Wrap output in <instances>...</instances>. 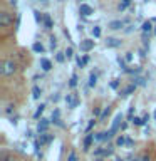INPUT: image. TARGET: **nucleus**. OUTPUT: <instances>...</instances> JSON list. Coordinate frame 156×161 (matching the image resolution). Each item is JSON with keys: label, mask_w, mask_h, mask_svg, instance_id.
I'll return each instance as SVG.
<instances>
[{"label": "nucleus", "mask_w": 156, "mask_h": 161, "mask_svg": "<svg viewBox=\"0 0 156 161\" xmlns=\"http://www.w3.org/2000/svg\"><path fill=\"white\" fill-rule=\"evenodd\" d=\"M121 121H123V113H118V114L114 116V119H113V126H111V129H109L113 134H116V133H118V131L121 129V126H123V124H121Z\"/></svg>", "instance_id": "3"}, {"label": "nucleus", "mask_w": 156, "mask_h": 161, "mask_svg": "<svg viewBox=\"0 0 156 161\" xmlns=\"http://www.w3.org/2000/svg\"><path fill=\"white\" fill-rule=\"evenodd\" d=\"M134 91H136V84H129V86H126L124 89L119 91V96H123V97H128V96L134 94Z\"/></svg>", "instance_id": "9"}, {"label": "nucleus", "mask_w": 156, "mask_h": 161, "mask_svg": "<svg viewBox=\"0 0 156 161\" xmlns=\"http://www.w3.org/2000/svg\"><path fill=\"white\" fill-rule=\"evenodd\" d=\"M64 54H65V57H67V59H72V55H74V50H72V47H67Z\"/></svg>", "instance_id": "33"}, {"label": "nucleus", "mask_w": 156, "mask_h": 161, "mask_svg": "<svg viewBox=\"0 0 156 161\" xmlns=\"http://www.w3.org/2000/svg\"><path fill=\"white\" fill-rule=\"evenodd\" d=\"M119 45H121V40L116 37H108V40H106V47H119Z\"/></svg>", "instance_id": "14"}, {"label": "nucleus", "mask_w": 156, "mask_h": 161, "mask_svg": "<svg viewBox=\"0 0 156 161\" xmlns=\"http://www.w3.org/2000/svg\"><path fill=\"white\" fill-rule=\"evenodd\" d=\"M119 84H121L119 80H118V79H114L113 82H111V87H113V89H118V87H119Z\"/></svg>", "instance_id": "42"}, {"label": "nucleus", "mask_w": 156, "mask_h": 161, "mask_svg": "<svg viewBox=\"0 0 156 161\" xmlns=\"http://www.w3.org/2000/svg\"><path fill=\"white\" fill-rule=\"evenodd\" d=\"M94 126H96V121H94V119H91L89 123H87V126H86V134H89V133H91V129H92Z\"/></svg>", "instance_id": "30"}, {"label": "nucleus", "mask_w": 156, "mask_h": 161, "mask_svg": "<svg viewBox=\"0 0 156 161\" xmlns=\"http://www.w3.org/2000/svg\"><path fill=\"white\" fill-rule=\"evenodd\" d=\"M154 34H156V27H154Z\"/></svg>", "instance_id": "52"}, {"label": "nucleus", "mask_w": 156, "mask_h": 161, "mask_svg": "<svg viewBox=\"0 0 156 161\" xmlns=\"http://www.w3.org/2000/svg\"><path fill=\"white\" fill-rule=\"evenodd\" d=\"M17 119H19V116H12V118H10V123L15 126V124H17Z\"/></svg>", "instance_id": "45"}, {"label": "nucleus", "mask_w": 156, "mask_h": 161, "mask_svg": "<svg viewBox=\"0 0 156 161\" xmlns=\"http://www.w3.org/2000/svg\"><path fill=\"white\" fill-rule=\"evenodd\" d=\"M134 84H136V86H138V84H139V86H144V84H146V79H143V77H134Z\"/></svg>", "instance_id": "35"}, {"label": "nucleus", "mask_w": 156, "mask_h": 161, "mask_svg": "<svg viewBox=\"0 0 156 161\" xmlns=\"http://www.w3.org/2000/svg\"><path fill=\"white\" fill-rule=\"evenodd\" d=\"M0 161H15V159H14L12 154L7 153V151H2V153H0Z\"/></svg>", "instance_id": "19"}, {"label": "nucleus", "mask_w": 156, "mask_h": 161, "mask_svg": "<svg viewBox=\"0 0 156 161\" xmlns=\"http://www.w3.org/2000/svg\"><path fill=\"white\" fill-rule=\"evenodd\" d=\"M154 118H156V111H154Z\"/></svg>", "instance_id": "51"}, {"label": "nucleus", "mask_w": 156, "mask_h": 161, "mask_svg": "<svg viewBox=\"0 0 156 161\" xmlns=\"http://www.w3.org/2000/svg\"><path fill=\"white\" fill-rule=\"evenodd\" d=\"M113 133L111 131H103V133H94V139L96 141H109L113 139Z\"/></svg>", "instance_id": "7"}, {"label": "nucleus", "mask_w": 156, "mask_h": 161, "mask_svg": "<svg viewBox=\"0 0 156 161\" xmlns=\"http://www.w3.org/2000/svg\"><path fill=\"white\" fill-rule=\"evenodd\" d=\"M126 141H128V138L126 136H118V139H116V146H126Z\"/></svg>", "instance_id": "25"}, {"label": "nucleus", "mask_w": 156, "mask_h": 161, "mask_svg": "<svg viewBox=\"0 0 156 161\" xmlns=\"http://www.w3.org/2000/svg\"><path fill=\"white\" fill-rule=\"evenodd\" d=\"M111 114V106H108V108H104V111H103V114H101V121H104L106 118H108V116Z\"/></svg>", "instance_id": "26"}, {"label": "nucleus", "mask_w": 156, "mask_h": 161, "mask_svg": "<svg viewBox=\"0 0 156 161\" xmlns=\"http://www.w3.org/2000/svg\"><path fill=\"white\" fill-rule=\"evenodd\" d=\"M65 103H67V106L70 109H75L79 106V97L75 94H67L65 96Z\"/></svg>", "instance_id": "6"}, {"label": "nucleus", "mask_w": 156, "mask_h": 161, "mask_svg": "<svg viewBox=\"0 0 156 161\" xmlns=\"http://www.w3.org/2000/svg\"><path fill=\"white\" fill-rule=\"evenodd\" d=\"M40 67H42V69L45 70V72H47V70H50V69H52V62H50L49 59L42 57V59H40Z\"/></svg>", "instance_id": "16"}, {"label": "nucleus", "mask_w": 156, "mask_h": 161, "mask_svg": "<svg viewBox=\"0 0 156 161\" xmlns=\"http://www.w3.org/2000/svg\"><path fill=\"white\" fill-rule=\"evenodd\" d=\"M133 146H134V141L131 138H128V141H126V148H133Z\"/></svg>", "instance_id": "44"}, {"label": "nucleus", "mask_w": 156, "mask_h": 161, "mask_svg": "<svg viewBox=\"0 0 156 161\" xmlns=\"http://www.w3.org/2000/svg\"><path fill=\"white\" fill-rule=\"evenodd\" d=\"M44 109H45V104H40L39 108H37V111L34 113V119H39L40 116H42V113H44Z\"/></svg>", "instance_id": "21"}, {"label": "nucleus", "mask_w": 156, "mask_h": 161, "mask_svg": "<svg viewBox=\"0 0 156 161\" xmlns=\"http://www.w3.org/2000/svg\"><path fill=\"white\" fill-rule=\"evenodd\" d=\"M87 62H89V57H87V55H84V57L81 59V65H79V67H84V65L87 64Z\"/></svg>", "instance_id": "40"}, {"label": "nucleus", "mask_w": 156, "mask_h": 161, "mask_svg": "<svg viewBox=\"0 0 156 161\" xmlns=\"http://www.w3.org/2000/svg\"><path fill=\"white\" fill-rule=\"evenodd\" d=\"M12 24H14V17L7 12V10H2V12H0V25H2V27H10Z\"/></svg>", "instance_id": "2"}, {"label": "nucleus", "mask_w": 156, "mask_h": 161, "mask_svg": "<svg viewBox=\"0 0 156 161\" xmlns=\"http://www.w3.org/2000/svg\"><path fill=\"white\" fill-rule=\"evenodd\" d=\"M124 24H126V20H113V22H109L108 27L111 30H119V29L124 27Z\"/></svg>", "instance_id": "13"}, {"label": "nucleus", "mask_w": 156, "mask_h": 161, "mask_svg": "<svg viewBox=\"0 0 156 161\" xmlns=\"http://www.w3.org/2000/svg\"><path fill=\"white\" fill-rule=\"evenodd\" d=\"M50 123H52V121H49V119H45V118H40V121L37 123V133H39V134L47 133V129H49Z\"/></svg>", "instance_id": "5"}, {"label": "nucleus", "mask_w": 156, "mask_h": 161, "mask_svg": "<svg viewBox=\"0 0 156 161\" xmlns=\"http://www.w3.org/2000/svg\"><path fill=\"white\" fill-rule=\"evenodd\" d=\"M17 62H15L14 59H5L2 60V64H0V74L3 75V77H10V75H14L17 72Z\"/></svg>", "instance_id": "1"}, {"label": "nucleus", "mask_w": 156, "mask_h": 161, "mask_svg": "<svg viewBox=\"0 0 156 161\" xmlns=\"http://www.w3.org/2000/svg\"><path fill=\"white\" fill-rule=\"evenodd\" d=\"M92 114L96 116V118H101V114H103V111H101V108H94V109H92Z\"/></svg>", "instance_id": "38"}, {"label": "nucleus", "mask_w": 156, "mask_h": 161, "mask_svg": "<svg viewBox=\"0 0 156 161\" xmlns=\"http://www.w3.org/2000/svg\"><path fill=\"white\" fill-rule=\"evenodd\" d=\"M114 153V148L111 144H108L106 148H98L94 151V156H104V158H108V156H113Z\"/></svg>", "instance_id": "4"}, {"label": "nucleus", "mask_w": 156, "mask_h": 161, "mask_svg": "<svg viewBox=\"0 0 156 161\" xmlns=\"http://www.w3.org/2000/svg\"><path fill=\"white\" fill-rule=\"evenodd\" d=\"M143 121H144V123H148V121H149V114H148V113L143 116Z\"/></svg>", "instance_id": "47"}, {"label": "nucleus", "mask_w": 156, "mask_h": 161, "mask_svg": "<svg viewBox=\"0 0 156 161\" xmlns=\"http://www.w3.org/2000/svg\"><path fill=\"white\" fill-rule=\"evenodd\" d=\"M141 161H151V154H148V153H144L143 156H141Z\"/></svg>", "instance_id": "43"}, {"label": "nucleus", "mask_w": 156, "mask_h": 161, "mask_svg": "<svg viewBox=\"0 0 156 161\" xmlns=\"http://www.w3.org/2000/svg\"><path fill=\"white\" fill-rule=\"evenodd\" d=\"M92 49H94V40H91V39L81 40V50H82V52H89V50H92Z\"/></svg>", "instance_id": "8"}, {"label": "nucleus", "mask_w": 156, "mask_h": 161, "mask_svg": "<svg viewBox=\"0 0 156 161\" xmlns=\"http://www.w3.org/2000/svg\"><path fill=\"white\" fill-rule=\"evenodd\" d=\"M32 50H34V52H37V54H42L45 49H44V45L40 44V42H35V44L32 45Z\"/></svg>", "instance_id": "20"}, {"label": "nucleus", "mask_w": 156, "mask_h": 161, "mask_svg": "<svg viewBox=\"0 0 156 161\" xmlns=\"http://www.w3.org/2000/svg\"><path fill=\"white\" fill-rule=\"evenodd\" d=\"M52 139H54V134L44 133V134H40V138H39V143H40V146H44V144H49V143H52Z\"/></svg>", "instance_id": "12"}, {"label": "nucleus", "mask_w": 156, "mask_h": 161, "mask_svg": "<svg viewBox=\"0 0 156 161\" xmlns=\"http://www.w3.org/2000/svg\"><path fill=\"white\" fill-rule=\"evenodd\" d=\"M92 35H94L96 39H98V37H101V27H98V25H96V27L92 29Z\"/></svg>", "instance_id": "34"}, {"label": "nucleus", "mask_w": 156, "mask_h": 161, "mask_svg": "<svg viewBox=\"0 0 156 161\" xmlns=\"http://www.w3.org/2000/svg\"><path fill=\"white\" fill-rule=\"evenodd\" d=\"M124 60H126V62H131V60H133V52H128V54H126V55H124Z\"/></svg>", "instance_id": "41"}, {"label": "nucleus", "mask_w": 156, "mask_h": 161, "mask_svg": "<svg viewBox=\"0 0 156 161\" xmlns=\"http://www.w3.org/2000/svg\"><path fill=\"white\" fill-rule=\"evenodd\" d=\"M15 113V106L14 104H8L7 108H5V116H8V118H12V114Z\"/></svg>", "instance_id": "24"}, {"label": "nucleus", "mask_w": 156, "mask_h": 161, "mask_svg": "<svg viewBox=\"0 0 156 161\" xmlns=\"http://www.w3.org/2000/svg\"><path fill=\"white\" fill-rule=\"evenodd\" d=\"M131 123H133L134 126H144V124H146L144 121H143V118H136V116L133 118V121H131Z\"/></svg>", "instance_id": "27"}, {"label": "nucleus", "mask_w": 156, "mask_h": 161, "mask_svg": "<svg viewBox=\"0 0 156 161\" xmlns=\"http://www.w3.org/2000/svg\"><path fill=\"white\" fill-rule=\"evenodd\" d=\"M60 2H65V0H60Z\"/></svg>", "instance_id": "53"}, {"label": "nucleus", "mask_w": 156, "mask_h": 161, "mask_svg": "<svg viewBox=\"0 0 156 161\" xmlns=\"http://www.w3.org/2000/svg\"><path fill=\"white\" fill-rule=\"evenodd\" d=\"M116 161H124V159H121V158H118V159H116Z\"/></svg>", "instance_id": "49"}, {"label": "nucleus", "mask_w": 156, "mask_h": 161, "mask_svg": "<svg viewBox=\"0 0 156 161\" xmlns=\"http://www.w3.org/2000/svg\"><path fill=\"white\" fill-rule=\"evenodd\" d=\"M98 84V74H91L89 75V87H94V86Z\"/></svg>", "instance_id": "23"}, {"label": "nucleus", "mask_w": 156, "mask_h": 161, "mask_svg": "<svg viewBox=\"0 0 156 161\" xmlns=\"http://www.w3.org/2000/svg\"><path fill=\"white\" fill-rule=\"evenodd\" d=\"M133 114H134V106H131L129 111H128V119L129 121H133Z\"/></svg>", "instance_id": "39"}, {"label": "nucleus", "mask_w": 156, "mask_h": 161, "mask_svg": "<svg viewBox=\"0 0 156 161\" xmlns=\"http://www.w3.org/2000/svg\"><path fill=\"white\" fill-rule=\"evenodd\" d=\"M55 60H57V62H64V60H65V54H64V52H57V55H55Z\"/></svg>", "instance_id": "32"}, {"label": "nucleus", "mask_w": 156, "mask_h": 161, "mask_svg": "<svg viewBox=\"0 0 156 161\" xmlns=\"http://www.w3.org/2000/svg\"><path fill=\"white\" fill-rule=\"evenodd\" d=\"M94 161H104V159H101V158H98V159H94Z\"/></svg>", "instance_id": "48"}, {"label": "nucleus", "mask_w": 156, "mask_h": 161, "mask_svg": "<svg viewBox=\"0 0 156 161\" xmlns=\"http://www.w3.org/2000/svg\"><path fill=\"white\" fill-rule=\"evenodd\" d=\"M94 134L92 133H89V134H86V138H84V143H82V148H84V151H89L91 149V144L94 143Z\"/></svg>", "instance_id": "10"}, {"label": "nucleus", "mask_w": 156, "mask_h": 161, "mask_svg": "<svg viewBox=\"0 0 156 161\" xmlns=\"http://www.w3.org/2000/svg\"><path fill=\"white\" fill-rule=\"evenodd\" d=\"M55 47H57V39H55L54 35H52V37H50V49L54 50Z\"/></svg>", "instance_id": "37"}, {"label": "nucleus", "mask_w": 156, "mask_h": 161, "mask_svg": "<svg viewBox=\"0 0 156 161\" xmlns=\"http://www.w3.org/2000/svg\"><path fill=\"white\" fill-rule=\"evenodd\" d=\"M79 14H81V15H84V17H89L91 14H94V10H92V7H91V5H87V3H81Z\"/></svg>", "instance_id": "11"}, {"label": "nucleus", "mask_w": 156, "mask_h": 161, "mask_svg": "<svg viewBox=\"0 0 156 161\" xmlns=\"http://www.w3.org/2000/svg\"><path fill=\"white\" fill-rule=\"evenodd\" d=\"M141 30H143V34H149L151 30H153V24H151L149 20H148V22H144L143 25H141Z\"/></svg>", "instance_id": "17"}, {"label": "nucleus", "mask_w": 156, "mask_h": 161, "mask_svg": "<svg viewBox=\"0 0 156 161\" xmlns=\"http://www.w3.org/2000/svg\"><path fill=\"white\" fill-rule=\"evenodd\" d=\"M59 119H60V111H59V109H55L54 113H52V123H57Z\"/></svg>", "instance_id": "31"}, {"label": "nucleus", "mask_w": 156, "mask_h": 161, "mask_svg": "<svg viewBox=\"0 0 156 161\" xmlns=\"http://www.w3.org/2000/svg\"><path fill=\"white\" fill-rule=\"evenodd\" d=\"M42 24H44V27L47 29V30H50V29L54 27V22H52V19H50L49 14H44V22Z\"/></svg>", "instance_id": "15"}, {"label": "nucleus", "mask_w": 156, "mask_h": 161, "mask_svg": "<svg viewBox=\"0 0 156 161\" xmlns=\"http://www.w3.org/2000/svg\"><path fill=\"white\" fill-rule=\"evenodd\" d=\"M128 161H141V158H138V156H129Z\"/></svg>", "instance_id": "46"}, {"label": "nucleus", "mask_w": 156, "mask_h": 161, "mask_svg": "<svg viewBox=\"0 0 156 161\" xmlns=\"http://www.w3.org/2000/svg\"><path fill=\"white\" fill-rule=\"evenodd\" d=\"M129 3H131V0H123V2L119 3V10H124V8L128 7Z\"/></svg>", "instance_id": "36"}, {"label": "nucleus", "mask_w": 156, "mask_h": 161, "mask_svg": "<svg viewBox=\"0 0 156 161\" xmlns=\"http://www.w3.org/2000/svg\"><path fill=\"white\" fill-rule=\"evenodd\" d=\"M40 2H44V3H45V2H47V0H40Z\"/></svg>", "instance_id": "50"}, {"label": "nucleus", "mask_w": 156, "mask_h": 161, "mask_svg": "<svg viewBox=\"0 0 156 161\" xmlns=\"http://www.w3.org/2000/svg\"><path fill=\"white\" fill-rule=\"evenodd\" d=\"M40 96H42V89H40L39 86H34L32 87V97L34 99H40Z\"/></svg>", "instance_id": "18"}, {"label": "nucleus", "mask_w": 156, "mask_h": 161, "mask_svg": "<svg viewBox=\"0 0 156 161\" xmlns=\"http://www.w3.org/2000/svg\"><path fill=\"white\" fill-rule=\"evenodd\" d=\"M77 74H72V75H70V80H69V87L70 89H74L75 87V86H77Z\"/></svg>", "instance_id": "22"}, {"label": "nucleus", "mask_w": 156, "mask_h": 161, "mask_svg": "<svg viewBox=\"0 0 156 161\" xmlns=\"http://www.w3.org/2000/svg\"><path fill=\"white\" fill-rule=\"evenodd\" d=\"M34 17H35V20H37V22H40V24L44 22V15L40 14L39 10H34Z\"/></svg>", "instance_id": "28"}, {"label": "nucleus", "mask_w": 156, "mask_h": 161, "mask_svg": "<svg viewBox=\"0 0 156 161\" xmlns=\"http://www.w3.org/2000/svg\"><path fill=\"white\" fill-rule=\"evenodd\" d=\"M67 161H79L77 153H75V151H70V153L67 154Z\"/></svg>", "instance_id": "29"}]
</instances>
